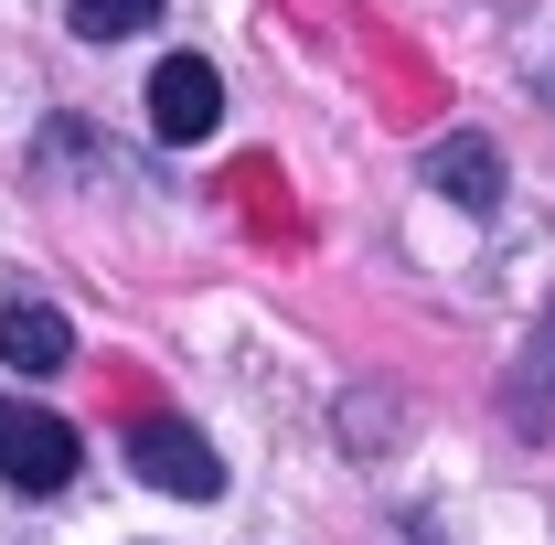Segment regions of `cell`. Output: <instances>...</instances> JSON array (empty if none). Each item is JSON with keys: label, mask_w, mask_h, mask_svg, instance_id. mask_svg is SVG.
<instances>
[{"label": "cell", "mask_w": 555, "mask_h": 545, "mask_svg": "<svg viewBox=\"0 0 555 545\" xmlns=\"http://www.w3.org/2000/svg\"><path fill=\"white\" fill-rule=\"evenodd\" d=\"M0 471L22 481V492H65V481H75V428L54 407L0 396Z\"/></svg>", "instance_id": "6da1fadb"}, {"label": "cell", "mask_w": 555, "mask_h": 545, "mask_svg": "<svg viewBox=\"0 0 555 545\" xmlns=\"http://www.w3.org/2000/svg\"><path fill=\"white\" fill-rule=\"evenodd\" d=\"M129 460H139L150 492H182V503H214V492H224V460L204 449V428H182V417H150L129 439Z\"/></svg>", "instance_id": "7a4b0ae2"}, {"label": "cell", "mask_w": 555, "mask_h": 545, "mask_svg": "<svg viewBox=\"0 0 555 545\" xmlns=\"http://www.w3.org/2000/svg\"><path fill=\"white\" fill-rule=\"evenodd\" d=\"M150 129L160 139H214L224 129V86H214L204 54H171V65L150 75Z\"/></svg>", "instance_id": "3957f363"}, {"label": "cell", "mask_w": 555, "mask_h": 545, "mask_svg": "<svg viewBox=\"0 0 555 545\" xmlns=\"http://www.w3.org/2000/svg\"><path fill=\"white\" fill-rule=\"evenodd\" d=\"M0 364H22V375H65V364H75L65 310H43V300H0Z\"/></svg>", "instance_id": "277c9868"}, {"label": "cell", "mask_w": 555, "mask_h": 545, "mask_svg": "<svg viewBox=\"0 0 555 545\" xmlns=\"http://www.w3.org/2000/svg\"><path fill=\"white\" fill-rule=\"evenodd\" d=\"M427 182H438L460 214H491V204H502V150L460 129V139H438V150H427Z\"/></svg>", "instance_id": "5b68a950"}, {"label": "cell", "mask_w": 555, "mask_h": 545, "mask_svg": "<svg viewBox=\"0 0 555 545\" xmlns=\"http://www.w3.org/2000/svg\"><path fill=\"white\" fill-rule=\"evenodd\" d=\"M139 22H160V0H75V33H86V43H118Z\"/></svg>", "instance_id": "8992f818"}, {"label": "cell", "mask_w": 555, "mask_h": 545, "mask_svg": "<svg viewBox=\"0 0 555 545\" xmlns=\"http://www.w3.org/2000/svg\"><path fill=\"white\" fill-rule=\"evenodd\" d=\"M524 396H534V407H545V396H555V321H545V342L524 353Z\"/></svg>", "instance_id": "52a82bcc"}]
</instances>
